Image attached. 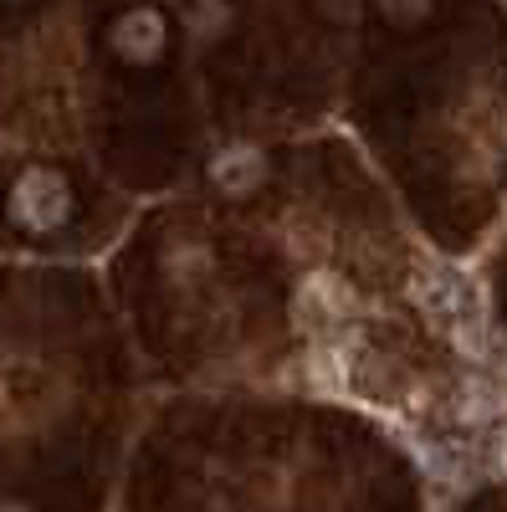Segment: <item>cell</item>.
I'll use <instances>...</instances> for the list:
<instances>
[{"mask_svg": "<svg viewBox=\"0 0 507 512\" xmlns=\"http://www.w3.org/2000/svg\"><path fill=\"white\" fill-rule=\"evenodd\" d=\"M210 180H216L226 195H251L267 180V154L257 144H226L216 159H210Z\"/></svg>", "mask_w": 507, "mask_h": 512, "instance_id": "3", "label": "cell"}, {"mask_svg": "<svg viewBox=\"0 0 507 512\" xmlns=\"http://www.w3.org/2000/svg\"><path fill=\"white\" fill-rule=\"evenodd\" d=\"M385 16H390V21H426L431 6H385Z\"/></svg>", "mask_w": 507, "mask_h": 512, "instance_id": "5", "label": "cell"}, {"mask_svg": "<svg viewBox=\"0 0 507 512\" xmlns=\"http://www.w3.org/2000/svg\"><path fill=\"white\" fill-rule=\"evenodd\" d=\"M0 512H31V502H16V497H6V502H0Z\"/></svg>", "mask_w": 507, "mask_h": 512, "instance_id": "6", "label": "cell"}, {"mask_svg": "<svg viewBox=\"0 0 507 512\" xmlns=\"http://www.w3.org/2000/svg\"><path fill=\"white\" fill-rule=\"evenodd\" d=\"M185 21H190V31H205V41H210V36L226 31L231 11L226 6H185Z\"/></svg>", "mask_w": 507, "mask_h": 512, "instance_id": "4", "label": "cell"}, {"mask_svg": "<svg viewBox=\"0 0 507 512\" xmlns=\"http://www.w3.org/2000/svg\"><path fill=\"white\" fill-rule=\"evenodd\" d=\"M6 216L11 226L31 231V236H52L72 221V185L47 164H31L16 175L11 195H6Z\"/></svg>", "mask_w": 507, "mask_h": 512, "instance_id": "1", "label": "cell"}, {"mask_svg": "<svg viewBox=\"0 0 507 512\" xmlns=\"http://www.w3.org/2000/svg\"><path fill=\"white\" fill-rule=\"evenodd\" d=\"M164 47H169V21H164V11L134 6V11H123V16L108 26V52H113L118 62H129V67L159 62Z\"/></svg>", "mask_w": 507, "mask_h": 512, "instance_id": "2", "label": "cell"}]
</instances>
